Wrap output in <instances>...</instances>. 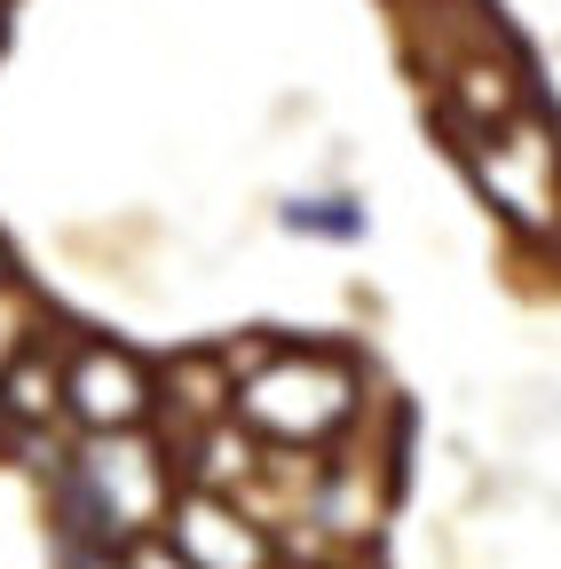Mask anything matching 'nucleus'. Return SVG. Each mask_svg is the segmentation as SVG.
I'll list each match as a JSON object with an SVG mask.
<instances>
[{"label":"nucleus","mask_w":561,"mask_h":569,"mask_svg":"<svg viewBox=\"0 0 561 569\" xmlns=\"http://www.w3.org/2000/svg\"><path fill=\"white\" fill-rule=\"evenodd\" d=\"M357 365L340 348H277L230 388V411L261 436H285V443H324L332 427H348L357 411Z\"/></svg>","instance_id":"f257e3e1"},{"label":"nucleus","mask_w":561,"mask_h":569,"mask_svg":"<svg viewBox=\"0 0 561 569\" xmlns=\"http://www.w3.org/2000/svg\"><path fill=\"white\" fill-rule=\"evenodd\" d=\"M63 411H72L88 436L103 427H143L151 419V372L134 348H111V340H80L63 356Z\"/></svg>","instance_id":"f03ea898"},{"label":"nucleus","mask_w":561,"mask_h":569,"mask_svg":"<svg viewBox=\"0 0 561 569\" xmlns=\"http://www.w3.org/2000/svg\"><path fill=\"white\" fill-rule=\"evenodd\" d=\"M277 230L317 238V246H364L372 238V206L357 190H293L277 206Z\"/></svg>","instance_id":"7ed1b4c3"}]
</instances>
